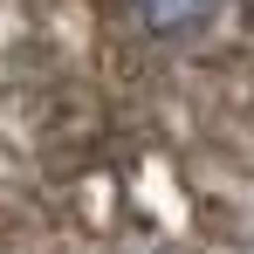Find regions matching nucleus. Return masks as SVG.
<instances>
[{"label":"nucleus","instance_id":"obj_1","mask_svg":"<svg viewBox=\"0 0 254 254\" xmlns=\"http://www.w3.org/2000/svg\"><path fill=\"white\" fill-rule=\"evenodd\" d=\"M213 7H220V0H137V14H144L158 35H192Z\"/></svg>","mask_w":254,"mask_h":254}]
</instances>
